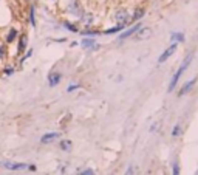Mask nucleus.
Wrapping results in <instances>:
<instances>
[{
  "label": "nucleus",
  "mask_w": 198,
  "mask_h": 175,
  "mask_svg": "<svg viewBox=\"0 0 198 175\" xmlns=\"http://www.w3.org/2000/svg\"><path fill=\"white\" fill-rule=\"evenodd\" d=\"M115 19L118 20L119 23H122V25L132 23V16H128V12H127L125 9H119L118 12L115 14Z\"/></svg>",
  "instance_id": "1"
},
{
  "label": "nucleus",
  "mask_w": 198,
  "mask_h": 175,
  "mask_svg": "<svg viewBox=\"0 0 198 175\" xmlns=\"http://www.w3.org/2000/svg\"><path fill=\"white\" fill-rule=\"evenodd\" d=\"M176 46H178V44H176V42H173V44L170 45V46H169V48H167V50H166V51H164V53L159 56V59H158L159 64L166 62V61H167V59H169V57H170V56H172V54L176 51Z\"/></svg>",
  "instance_id": "2"
},
{
  "label": "nucleus",
  "mask_w": 198,
  "mask_h": 175,
  "mask_svg": "<svg viewBox=\"0 0 198 175\" xmlns=\"http://www.w3.org/2000/svg\"><path fill=\"white\" fill-rule=\"evenodd\" d=\"M139 28H141V23H135V25H133L132 28H128V30H125V31H124L122 34H119L118 39H119V41H124V39H127V37L133 36V34H135V33H136V31H138Z\"/></svg>",
  "instance_id": "3"
},
{
  "label": "nucleus",
  "mask_w": 198,
  "mask_h": 175,
  "mask_svg": "<svg viewBox=\"0 0 198 175\" xmlns=\"http://www.w3.org/2000/svg\"><path fill=\"white\" fill-rule=\"evenodd\" d=\"M136 33H138L136 34V39L138 41H146V39H149L152 36V30L150 28H139Z\"/></svg>",
  "instance_id": "4"
},
{
  "label": "nucleus",
  "mask_w": 198,
  "mask_h": 175,
  "mask_svg": "<svg viewBox=\"0 0 198 175\" xmlns=\"http://www.w3.org/2000/svg\"><path fill=\"white\" fill-rule=\"evenodd\" d=\"M59 136H60V133H59V132H50V133H45V135L40 138V141H42L43 144H46V143H51V141L57 139Z\"/></svg>",
  "instance_id": "5"
},
{
  "label": "nucleus",
  "mask_w": 198,
  "mask_h": 175,
  "mask_svg": "<svg viewBox=\"0 0 198 175\" xmlns=\"http://www.w3.org/2000/svg\"><path fill=\"white\" fill-rule=\"evenodd\" d=\"M27 45H28V36L27 34H22L20 39H19V46H17V53L22 54L25 50H27Z\"/></svg>",
  "instance_id": "6"
},
{
  "label": "nucleus",
  "mask_w": 198,
  "mask_h": 175,
  "mask_svg": "<svg viewBox=\"0 0 198 175\" xmlns=\"http://www.w3.org/2000/svg\"><path fill=\"white\" fill-rule=\"evenodd\" d=\"M60 73H51L50 76H48V84H50V87H56L59 82H60Z\"/></svg>",
  "instance_id": "7"
},
{
  "label": "nucleus",
  "mask_w": 198,
  "mask_h": 175,
  "mask_svg": "<svg viewBox=\"0 0 198 175\" xmlns=\"http://www.w3.org/2000/svg\"><path fill=\"white\" fill-rule=\"evenodd\" d=\"M181 76H183V75H180L178 71L173 75V78L170 79V84H169V87H167V91H169V93L175 90V87H176V84H178V81H180V78H181Z\"/></svg>",
  "instance_id": "8"
},
{
  "label": "nucleus",
  "mask_w": 198,
  "mask_h": 175,
  "mask_svg": "<svg viewBox=\"0 0 198 175\" xmlns=\"http://www.w3.org/2000/svg\"><path fill=\"white\" fill-rule=\"evenodd\" d=\"M195 81H197V78H194L192 81H187L186 84H184V87L180 90V96H183V95H186V93H189L191 90H192V87H194V84H195Z\"/></svg>",
  "instance_id": "9"
},
{
  "label": "nucleus",
  "mask_w": 198,
  "mask_h": 175,
  "mask_svg": "<svg viewBox=\"0 0 198 175\" xmlns=\"http://www.w3.org/2000/svg\"><path fill=\"white\" fill-rule=\"evenodd\" d=\"M191 62H192V54H189V56H187V57H186V59L183 61V64H181V67H180V68H178L176 71H178L180 75H183V73H184V70H186V68L189 67V64H191Z\"/></svg>",
  "instance_id": "10"
},
{
  "label": "nucleus",
  "mask_w": 198,
  "mask_h": 175,
  "mask_svg": "<svg viewBox=\"0 0 198 175\" xmlns=\"http://www.w3.org/2000/svg\"><path fill=\"white\" fill-rule=\"evenodd\" d=\"M80 44H82V46H85V48H91V50H93V48L96 50V48L99 46V45L94 44V39H93V37H90V39H82Z\"/></svg>",
  "instance_id": "11"
},
{
  "label": "nucleus",
  "mask_w": 198,
  "mask_h": 175,
  "mask_svg": "<svg viewBox=\"0 0 198 175\" xmlns=\"http://www.w3.org/2000/svg\"><path fill=\"white\" fill-rule=\"evenodd\" d=\"M5 166L8 169H25V168H28V164H25V163H5Z\"/></svg>",
  "instance_id": "12"
},
{
  "label": "nucleus",
  "mask_w": 198,
  "mask_h": 175,
  "mask_svg": "<svg viewBox=\"0 0 198 175\" xmlns=\"http://www.w3.org/2000/svg\"><path fill=\"white\" fill-rule=\"evenodd\" d=\"M144 14H146V9H144V8H136L135 14L132 16V20H139Z\"/></svg>",
  "instance_id": "13"
},
{
  "label": "nucleus",
  "mask_w": 198,
  "mask_h": 175,
  "mask_svg": "<svg viewBox=\"0 0 198 175\" xmlns=\"http://www.w3.org/2000/svg\"><path fill=\"white\" fill-rule=\"evenodd\" d=\"M17 36H19V34H17V30H16V28H11V30H9V33H8V36H6V42H8V44H11V42L17 37Z\"/></svg>",
  "instance_id": "14"
},
{
  "label": "nucleus",
  "mask_w": 198,
  "mask_h": 175,
  "mask_svg": "<svg viewBox=\"0 0 198 175\" xmlns=\"http://www.w3.org/2000/svg\"><path fill=\"white\" fill-rule=\"evenodd\" d=\"M124 28H125V25L119 23V25L113 27V28H110V30H105V34H113V33H119V31H122Z\"/></svg>",
  "instance_id": "15"
},
{
  "label": "nucleus",
  "mask_w": 198,
  "mask_h": 175,
  "mask_svg": "<svg viewBox=\"0 0 198 175\" xmlns=\"http://www.w3.org/2000/svg\"><path fill=\"white\" fill-rule=\"evenodd\" d=\"M30 23L31 27H36V8L34 6L30 8Z\"/></svg>",
  "instance_id": "16"
},
{
  "label": "nucleus",
  "mask_w": 198,
  "mask_h": 175,
  "mask_svg": "<svg viewBox=\"0 0 198 175\" xmlns=\"http://www.w3.org/2000/svg\"><path fill=\"white\" fill-rule=\"evenodd\" d=\"M170 39H172L173 42H176V44H178V42H184V34H183V33H173Z\"/></svg>",
  "instance_id": "17"
},
{
  "label": "nucleus",
  "mask_w": 198,
  "mask_h": 175,
  "mask_svg": "<svg viewBox=\"0 0 198 175\" xmlns=\"http://www.w3.org/2000/svg\"><path fill=\"white\" fill-rule=\"evenodd\" d=\"M64 27L67 28V30H70V31H73V33H78V28L73 25V23H70V22H65L64 23Z\"/></svg>",
  "instance_id": "18"
},
{
  "label": "nucleus",
  "mask_w": 198,
  "mask_h": 175,
  "mask_svg": "<svg viewBox=\"0 0 198 175\" xmlns=\"http://www.w3.org/2000/svg\"><path fill=\"white\" fill-rule=\"evenodd\" d=\"M82 34H84V36H91V37H94V36H99L101 33H99V31H94V30H88V31H84Z\"/></svg>",
  "instance_id": "19"
},
{
  "label": "nucleus",
  "mask_w": 198,
  "mask_h": 175,
  "mask_svg": "<svg viewBox=\"0 0 198 175\" xmlns=\"http://www.w3.org/2000/svg\"><path fill=\"white\" fill-rule=\"evenodd\" d=\"M60 147H62V150H70L71 149V141H62Z\"/></svg>",
  "instance_id": "20"
},
{
  "label": "nucleus",
  "mask_w": 198,
  "mask_h": 175,
  "mask_svg": "<svg viewBox=\"0 0 198 175\" xmlns=\"http://www.w3.org/2000/svg\"><path fill=\"white\" fill-rule=\"evenodd\" d=\"M180 133H181V127H180V124H176V126L173 127V130H172V135H173V136H178Z\"/></svg>",
  "instance_id": "21"
},
{
  "label": "nucleus",
  "mask_w": 198,
  "mask_h": 175,
  "mask_svg": "<svg viewBox=\"0 0 198 175\" xmlns=\"http://www.w3.org/2000/svg\"><path fill=\"white\" fill-rule=\"evenodd\" d=\"M173 175H180V166H178V161H173Z\"/></svg>",
  "instance_id": "22"
},
{
  "label": "nucleus",
  "mask_w": 198,
  "mask_h": 175,
  "mask_svg": "<svg viewBox=\"0 0 198 175\" xmlns=\"http://www.w3.org/2000/svg\"><path fill=\"white\" fill-rule=\"evenodd\" d=\"M78 88H80V84H73V85H70V87L67 88V91L71 93V91H75V90H78Z\"/></svg>",
  "instance_id": "23"
},
{
  "label": "nucleus",
  "mask_w": 198,
  "mask_h": 175,
  "mask_svg": "<svg viewBox=\"0 0 198 175\" xmlns=\"http://www.w3.org/2000/svg\"><path fill=\"white\" fill-rule=\"evenodd\" d=\"M79 175H94L91 169H85V171H79Z\"/></svg>",
  "instance_id": "24"
},
{
  "label": "nucleus",
  "mask_w": 198,
  "mask_h": 175,
  "mask_svg": "<svg viewBox=\"0 0 198 175\" xmlns=\"http://www.w3.org/2000/svg\"><path fill=\"white\" fill-rule=\"evenodd\" d=\"M31 54H33V48H31V50H28V51H27V53H25V56H23V57H22V61H27V59H28V57H30V56H31Z\"/></svg>",
  "instance_id": "25"
},
{
  "label": "nucleus",
  "mask_w": 198,
  "mask_h": 175,
  "mask_svg": "<svg viewBox=\"0 0 198 175\" xmlns=\"http://www.w3.org/2000/svg\"><path fill=\"white\" fill-rule=\"evenodd\" d=\"M14 73V68H11V67H8V68H5V75L6 76H11Z\"/></svg>",
  "instance_id": "26"
},
{
  "label": "nucleus",
  "mask_w": 198,
  "mask_h": 175,
  "mask_svg": "<svg viewBox=\"0 0 198 175\" xmlns=\"http://www.w3.org/2000/svg\"><path fill=\"white\" fill-rule=\"evenodd\" d=\"M3 56H5V46H3V45H0V59H2Z\"/></svg>",
  "instance_id": "27"
},
{
  "label": "nucleus",
  "mask_w": 198,
  "mask_h": 175,
  "mask_svg": "<svg viewBox=\"0 0 198 175\" xmlns=\"http://www.w3.org/2000/svg\"><path fill=\"white\" fill-rule=\"evenodd\" d=\"M133 174V169H132V168H128V169H127V172H125V175H132Z\"/></svg>",
  "instance_id": "28"
},
{
  "label": "nucleus",
  "mask_w": 198,
  "mask_h": 175,
  "mask_svg": "<svg viewBox=\"0 0 198 175\" xmlns=\"http://www.w3.org/2000/svg\"><path fill=\"white\" fill-rule=\"evenodd\" d=\"M28 168H30V171H33V172L36 171V166H34V164H33V166H28Z\"/></svg>",
  "instance_id": "29"
}]
</instances>
